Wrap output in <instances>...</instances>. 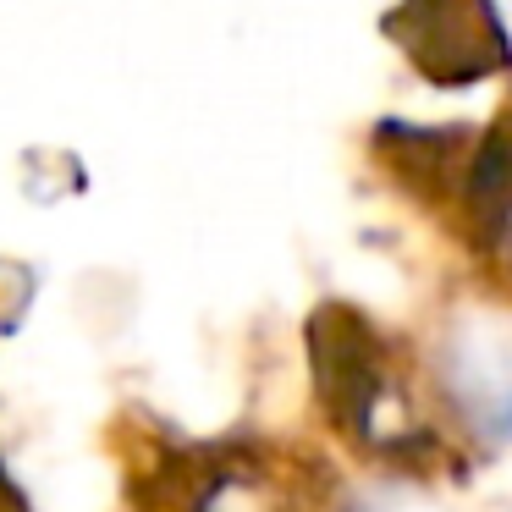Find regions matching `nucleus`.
<instances>
[{
    "mask_svg": "<svg viewBox=\"0 0 512 512\" xmlns=\"http://www.w3.org/2000/svg\"><path fill=\"white\" fill-rule=\"evenodd\" d=\"M386 34L441 89L490 83L512 67V34L496 0H402L386 17Z\"/></svg>",
    "mask_w": 512,
    "mask_h": 512,
    "instance_id": "1",
    "label": "nucleus"
}]
</instances>
